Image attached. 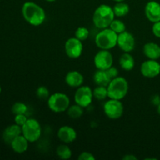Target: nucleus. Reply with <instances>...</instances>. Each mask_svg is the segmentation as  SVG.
Returning <instances> with one entry per match:
<instances>
[{
    "label": "nucleus",
    "instance_id": "obj_1",
    "mask_svg": "<svg viewBox=\"0 0 160 160\" xmlns=\"http://www.w3.org/2000/svg\"><path fill=\"white\" fill-rule=\"evenodd\" d=\"M21 11L24 20L32 26H39L45 21V10L36 3L27 2L22 6Z\"/></svg>",
    "mask_w": 160,
    "mask_h": 160
},
{
    "label": "nucleus",
    "instance_id": "obj_2",
    "mask_svg": "<svg viewBox=\"0 0 160 160\" xmlns=\"http://www.w3.org/2000/svg\"><path fill=\"white\" fill-rule=\"evenodd\" d=\"M114 17L113 9L108 5L102 4L94 12L92 20L97 28L105 29L110 26Z\"/></svg>",
    "mask_w": 160,
    "mask_h": 160
},
{
    "label": "nucleus",
    "instance_id": "obj_3",
    "mask_svg": "<svg viewBox=\"0 0 160 160\" xmlns=\"http://www.w3.org/2000/svg\"><path fill=\"white\" fill-rule=\"evenodd\" d=\"M128 82L123 77H117L111 80L107 86L108 97L112 99L121 100L128 92Z\"/></svg>",
    "mask_w": 160,
    "mask_h": 160
},
{
    "label": "nucleus",
    "instance_id": "obj_4",
    "mask_svg": "<svg viewBox=\"0 0 160 160\" xmlns=\"http://www.w3.org/2000/svg\"><path fill=\"white\" fill-rule=\"evenodd\" d=\"M118 34L110 28H105L97 34L95 42L100 49L110 50L117 45Z\"/></svg>",
    "mask_w": 160,
    "mask_h": 160
},
{
    "label": "nucleus",
    "instance_id": "obj_5",
    "mask_svg": "<svg viewBox=\"0 0 160 160\" xmlns=\"http://www.w3.org/2000/svg\"><path fill=\"white\" fill-rule=\"evenodd\" d=\"M48 106L52 112L56 113L63 112L70 106V98L66 94L56 92L48 98Z\"/></svg>",
    "mask_w": 160,
    "mask_h": 160
},
{
    "label": "nucleus",
    "instance_id": "obj_6",
    "mask_svg": "<svg viewBox=\"0 0 160 160\" xmlns=\"http://www.w3.org/2000/svg\"><path fill=\"white\" fill-rule=\"evenodd\" d=\"M21 128L22 134L31 143L37 142L42 135V127L35 119H28Z\"/></svg>",
    "mask_w": 160,
    "mask_h": 160
},
{
    "label": "nucleus",
    "instance_id": "obj_7",
    "mask_svg": "<svg viewBox=\"0 0 160 160\" xmlns=\"http://www.w3.org/2000/svg\"><path fill=\"white\" fill-rule=\"evenodd\" d=\"M103 109L107 117L111 120H117L123 116L124 109L120 100L110 98L104 104Z\"/></svg>",
    "mask_w": 160,
    "mask_h": 160
},
{
    "label": "nucleus",
    "instance_id": "obj_8",
    "mask_svg": "<svg viewBox=\"0 0 160 160\" xmlns=\"http://www.w3.org/2000/svg\"><path fill=\"white\" fill-rule=\"evenodd\" d=\"M93 91L88 86H81L78 88L74 94V101L76 104L88 107L93 100Z\"/></svg>",
    "mask_w": 160,
    "mask_h": 160
},
{
    "label": "nucleus",
    "instance_id": "obj_9",
    "mask_svg": "<svg viewBox=\"0 0 160 160\" xmlns=\"http://www.w3.org/2000/svg\"><path fill=\"white\" fill-rule=\"evenodd\" d=\"M94 63L98 70H106L113 63V57L109 50L101 49L94 58Z\"/></svg>",
    "mask_w": 160,
    "mask_h": 160
},
{
    "label": "nucleus",
    "instance_id": "obj_10",
    "mask_svg": "<svg viewBox=\"0 0 160 160\" xmlns=\"http://www.w3.org/2000/svg\"><path fill=\"white\" fill-rule=\"evenodd\" d=\"M65 52L68 57L78 59L81 56L83 52V44L77 38H70L65 43Z\"/></svg>",
    "mask_w": 160,
    "mask_h": 160
},
{
    "label": "nucleus",
    "instance_id": "obj_11",
    "mask_svg": "<svg viewBox=\"0 0 160 160\" xmlns=\"http://www.w3.org/2000/svg\"><path fill=\"white\" fill-rule=\"evenodd\" d=\"M117 45L124 52H130L134 50L135 46V39L132 34L125 31L118 34Z\"/></svg>",
    "mask_w": 160,
    "mask_h": 160
},
{
    "label": "nucleus",
    "instance_id": "obj_12",
    "mask_svg": "<svg viewBox=\"0 0 160 160\" xmlns=\"http://www.w3.org/2000/svg\"><path fill=\"white\" fill-rule=\"evenodd\" d=\"M140 70L145 78H154L160 74V64L154 59H148L142 62Z\"/></svg>",
    "mask_w": 160,
    "mask_h": 160
},
{
    "label": "nucleus",
    "instance_id": "obj_13",
    "mask_svg": "<svg viewBox=\"0 0 160 160\" xmlns=\"http://www.w3.org/2000/svg\"><path fill=\"white\" fill-rule=\"evenodd\" d=\"M145 13L147 19L152 23L160 21V4L156 1H150L146 4Z\"/></svg>",
    "mask_w": 160,
    "mask_h": 160
},
{
    "label": "nucleus",
    "instance_id": "obj_14",
    "mask_svg": "<svg viewBox=\"0 0 160 160\" xmlns=\"http://www.w3.org/2000/svg\"><path fill=\"white\" fill-rule=\"evenodd\" d=\"M57 136L61 142H64L65 144H69L76 140L77 132L71 127L63 126L59 129Z\"/></svg>",
    "mask_w": 160,
    "mask_h": 160
},
{
    "label": "nucleus",
    "instance_id": "obj_15",
    "mask_svg": "<svg viewBox=\"0 0 160 160\" xmlns=\"http://www.w3.org/2000/svg\"><path fill=\"white\" fill-rule=\"evenodd\" d=\"M22 134V128L17 124L10 125L4 130L2 138L8 145H10L12 141Z\"/></svg>",
    "mask_w": 160,
    "mask_h": 160
},
{
    "label": "nucleus",
    "instance_id": "obj_16",
    "mask_svg": "<svg viewBox=\"0 0 160 160\" xmlns=\"http://www.w3.org/2000/svg\"><path fill=\"white\" fill-rule=\"evenodd\" d=\"M65 81L68 86L71 88H79L84 83V77L80 72L73 70L67 73Z\"/></svg>",
    "mask_w": 160,
    "mask_h": 160
},
{
    "label": "nucleus",
    "instance_id": "obj_17",
    "mask_svg": "<svg viewBox=\"0 0 160 160\" xmlns=\"http://www.w3.org/2000/svg\"><path fill=\"white\" fill-rule=\"evenodd\" d=\"M143 52L148 59H156L160 58V46L154 42H148L144 45Z\"/></svg>",
    "mask_w": 160,
    "mask_h": 160
},
{
    "label": "nucleus",
    "instance_id": "obj_18",
    "mask_svg": "<svg viewBox=\"0 0 160 160\" xmlns=\"http://www.w3.org/2000/svg\"><path fill=\"white\" fill-rule=\"evenodd\" d=\"M28 142H29L28 141V139L23 134L22 135L20 134V135H19L18 137H17L12 141L10 145L12 147V149L15 152L21 154V153L25 152L28 150Z\"/></svg>",
    "mask_w": 160,
    "mask_h": 160
},
{
    "label": "nucleus",
    "instance_id": "obj_19",
    "mask_svg": "<svg viewBox=\"0 0 160 160\" xmlns=\"http://www.w3.org/2000/svg\"><path fill=\"white\" fill-rule=\"evenodd\" d=\"M94 82L98 86H105L107 87L109 85V82L111 81L110 77L108 74L106 70H98L95 73L93 76Z\"/></svg>",
    "mask_w": 160,
    "mask_h": 160
},
{
    "label": "nucleus",
    "instance_id": "obj_20",
    "mask_svg": "<svg viewBox=\"0 0 160 160\" xmlns=\"http://www.w3.org/2000/svg\"><path fill=\"white\" fill-rule=\"evenodd\" d=\"M120 65L123 70L130 71L133 70L135 65L134 59L129 52H124L120 58Z\"/></svg>",
    "mask_w": 160,
    "mask_h": 160
},
{
    "label": "nucleus",
    "instance_id": "obj_21",
    "mask_svg": "<svg viewBox=\"0 0 160 160\" xmlns=\"http://www.w3.org/2000/svg\"><path fill=\"white\" fill-rule=\"evenodd\" d=\"M112 9H113V12L116 17H124L130 11L129 6L123 2H117V4L112 7Z\"/></svg>",
    "mask_w": 160,
    "mask_h": 160
},
{
    "label": "nucleus",
    "instance_id": "obj_22",
    "mask_svg": "<svg viewBox=\"0 0 160 160\" xmlns=\"http://www.w3.org/2000/svg\"><path fill=\"white\" fill-rule=\"evenodd\" d=\"M67 115L72 119H78L82 117L84 113V109L82 106L79 105H73L71 106H69L67 109Z\"/></svg>",
    "mask_w": 160,
    "mask_h": 160
},
{
    "label": "nucleus",
    "instance_id": "obj_23",
    "mask_svg": "<svg viewBox=\"0 0 160 160\" xmlns=\"http://www.w3.org/2000/svg\"><path fill=\"white\" fill-rule=\"evenodd\" d=\"M56 155L61 159H69L72 156V151L67 145H60L56 148Z\"/></svg>",
    "mask_w": 160,
    "mask_h": 160
},
{
    "label": "nucleus",
    "instance_id": "obj_24",
    "mask_svg": "<svg viewBox=\"0 0 160 160\" xmlns=\"http://www.w3.org/2000/svg\"><path fill=\"white\" fill-rule=\"evenodd\" d=\"M94 98L97 100H104L108 97L107 87L105 86H97L93 91Z\"/></svg>",
    "mask_w": 160,
    "mask_h": 160
},
{
    "label": "nucleus",
    "instance_id": "obj_25",
    "mask_svg": "<svg viewBox=\"0 0 160 160\" xmlns=\"http://www.w3.org/2000/svg\"><path fill=\"white\" fill-rule=\"evenodd\" d=\"M109 28L112 29L114 32L117 33V34H120V33L126 31V26H125L124 23L120 20H115L114 19L112 22L111 23Z\"/></svg>",
    "mask_w": 160,
    "mask_h": 160
},
{
    "label": "nucleus",
    "instance_id": "obj_26",
    "mask_svg": "<svg viewBox=\"0 0 160 160\" xmlns=\"http://www.w3.org/2000/svg\"><path fill=\"white\" fill-rule=\"evenodd\" d=\"M27 110H28V106H26V104H24L23 102H20L14 103L12 106V112L15 115L25 114Z\"/></svg>",
    "mask_w": 160,
    "mask_h": 160
},
{
    "label": "nucleus",
    "instance_id": "obj_27",
    "mask_svg": "<svg viewBox=\"0 0 160 160\" xmlns=\"http://www.w3.org/2000/svg\"><path fill=\"white\" fill-rule=\"evenodd\" d=\"M89 36V31L84 27H80L77 29V31H75V38H77L78 39L82 41L86 40V39L88 38Z\"/></svg>",
    "mask_w": 160,
    "mask_h": 160
},
{
    "label": "nucleus",
    "instance_id": "obj_28",
    "mask_svg": "<svg viewBox=\"0 0 160 160\" xmlns=\"http://www.w3.org/2000/svg\"><path fill=\"white\" fill-rule=\"evenodd\" d=\"M36 95L40 99H48L49 98V91L45 86H40L36 91Z\"/></svg>",
    "mask_w": 160,
    "mask_h": 160
},
{
    "label": "nucleus",
    "instance_id": "obj_29",
    "mask_svg": "<svg viewBox=\"0 0 160 160\" xmlns=\"http://www.w3.org/2000/svg\"><path fill=\"white\" fill-rule=\"evenodd\" d=\"M28 120V118L25 116V114H18V115H15V118H14V121H15L16 124L19 125V126L22 127L26 121Z\"/></svg>",
    "mask_w": 160,
    "mask_h": 160
},
{
    "label": "nucleus",
    "instance_id": "obj_30",
    "mask_svg": "<svg viewBox=\"0 0 160 160\" xmlns=\"http://www.w3.org/2000/svg\"><path fill=\"white\" fill-rule=\"evenodd\" d=\"M78 159L79 160H95V157L88 152H84L81 153L78 156Z\"/></svg>",
    "mask_w": 160,
    "mask_h": 160
},
{
    "label": "nucleus",
    "instance_id": "obj_31",
    "mask_svg": "<svg viewBox=\"0 0 160 160\" xmlns=\"http://www.w3.org/2000/svg\"><path fill=\"white\" fill-rule=\"evenodd\" d=\"M152 33L156 38H160V21L156 22L152 25Z\"/></svg>",
    "mask_w": 160,
    "mask_h": 160
},
{
    "label": "nucleus",
    "instance_id": "obj_32",
    "mask_svg": "<svg viewBox=\"0 0 160 160\" xmlns=\"http://www.w3.org/2000/svg\"><path fill=\"white\" fill-rule=\"evenodd\" d=\"M106 71H107L108 74H109V76L110 77L111 79H113V78H117V77H118V70H117L116 67H109L108 70H106Z\"/></svg>",
    "mask_w": 160,
    "mask_h": 160
},
{
    "label": "nucleus",
    "instance_id": "obj_33",
    "mask_svg": "<svg viewBox=\"0 0 160 160\" xmlns=\"http://www.w3.org/2000/svg\"><path fill=\"white\" fill-rule=\"evenodd\" d=\"M152 102L153 105H155V106H159L160 104V97L159 95H154V96L152 97Z\"/></svg>",
    "mask_w": 160,
    "mask_h": 160
},
{
    "label": "nucleus",
    "instance_id": "obj_34",
    "mask_svg": "<svg viewBox=\"0 0 160 160\" xmlns=\"http://www.w3.org/2000/svg\"><path fill=\"white\" fill-rule=\"evenodd\" d=\"M123 160H138V158L136 156H134V155L128 154L126 156H124L123 157Z\"/></svg>",
    "mask_w": 160,
    "mask_h": 160
},
{
    "label": "nucleus",
    "instance_id": "obj_35",
    "mask_svg": "<svg viewBox=\"0 0 160 160\" xmlns=\"http://www.w3.org/2000/svg\"><path fill=\"white\" fill-rule=\"evenodd\" d=\"M157 112H158V113H159V116H160V104L157 106Z\"/></svg>",
    "mask_w": 160,
    "mask_h": 160
},
{
    "label": "nucleus",
    "instance_id": "obj_36",
    "mask_svg": "<svg viewBox=\"0 0 160 160\" xmlns=\"http://www.w3.org/2000/svg\"><path fill=\"white\" fill-rule=\"evenodd\" d=\"M113 1L116 2H124L125 0H113Z\"/></svg>",
    "mask_w": 160,
    "mask_h": 160
},
{
    "label": "nucleus",
    "instance_id": "obj_37",
    "mask_svg": "<svg viewBox=\"0 0 160 160\" xmlns=\"http://www.w3.org/2000/svg\"><path fill=\"white\" fill-rule=\"evenodd\" d=\"M47 2H55L56 1V0H46Z\"/></svg>",
    "mask_w": 160,
    "mask_h": 160
},
{
    "label": "nucleus",
    "instance_id": "obj_38",
    "mask_svg": "<svg viewBox=\"0 0 160 160\" xmlns=\"http://www.w3.org/2000/svg\"><path fill=\"white\" fill-rule=\"evenodd\" d=\"M1 92H2V88L1 86H0V93H1Z\"/></svg>",
    "mask_w": 160,
    "mask_h": 160
}]
</instances>
